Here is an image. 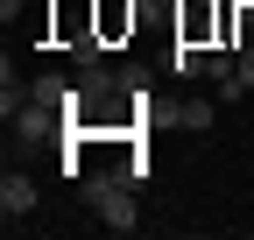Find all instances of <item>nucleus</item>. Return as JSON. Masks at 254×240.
I'll return each instance as SVG.
<instances>
[{
  "label": "nucleus",
  "mask_w": 254,
  "mask_h": 240,
  "mask_svg": "<svg viewBox=\"0 0 254 240\" xmlns=\"http://www.w3.org/2000/svg\"><path fill=\"white\" fill-rule=\"evenodd\" d=\"M85 205L99 212V226L106 233H134L141 219H134V198H127V177L113 170V177H85Z\"/></svg>",
  "instance_id": "1"
},
{
  "label": "nucleus",
  "mask_w": 254,
  "mask_h": 240,
  "mask_svg": "<svg viewBox=\"0 0 254 240\" xmlns=\"http://www.w3.org/2000/svg\"><path fill=\"white\" fill-rule=\"evenodd\" d=\"M7 120H14V134H21V141H50V134H71V113H57V106H43V99H21Z\"/></svg>",
  "instance_id": "2"
},
{
  "label": "nucleus",
  "mask_w": 254,
  "mask_h": 240,
  "mask_svg": "<svg viewBox=\"0 0 254 240\" xmlns=\"http://www.w3.org/2000/svg\"><path fill=\"white\" fill-rule=\"evenodd\" d=\"M28 212H36V177H21V170H7V177H0V219H28Z\"/></svg>",
  "instance_id": "3"
},
{
  "label": "nucleus",
  "mask_w": 254,
  "mask_h": 240,
  "mask_svg": "<svg viewBox=\"0 0 254 240\" xmlns=\"http://www.w3.org/2000/svg\"><path fill=\"white\" fill-rule=\"evenodd\" d=\"M205 57H212V50H198L190 36H177V50H170V71H177V78H205Z\"/></svg>",
  "instance_id": "4"
},
{
  "label": "nucleus",
  "mask_w": 254,
  "mask_h": 240,
  "mask_svg": "<svg viewBox=\"0 0 254 240\" xmlns=\"http://www.w3.org/2000/svg\"><path fill=\"white\" fill-rule=\"evenodd\" d=\"M212 120H219V99H184L177 106V127H190V134H205Z\"/></svg>",
  "instance_id": "5"
},
{
  "label": "nucleus",
  "mask_w": 254,
  "mask_h": 240,
  "mask_svg": "<svg viewBox=\"0 0 254 240\" xmlns=\"http://www.w3.org/2000/svg\"><path fill=\"white\" fill-rule=\"evenodd\" d=\"M99 28L120 36V28H134V7H120V0H99Z\"/></svg>",
  "instance_id": "6"
},
{
  "label": "nucleus",
  "mask_w": 254,
  "mask_h": 240,
  "mask_svg": "<svg viewBox=\"0 0 254 240\" xmlns=\"http://www.w3.org/2000/svg\"><path fill=\"white\" fill-rule=\"evenodd\" d=\"M240 85H247V92H254V43L240 50Z\"/></svg>",
  "instance_id": "7"
}]
</instances>
